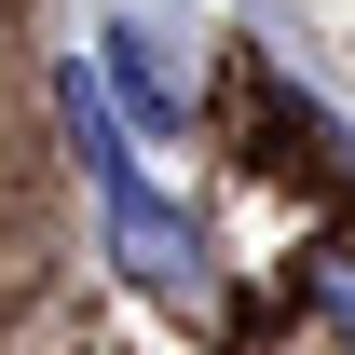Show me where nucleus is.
I'll return each mask as SVG.
<instances>
[{
  "label": "nucleus",
  "mask_w": 355,
  "mask_h": 355,
  "mask_svg": "<svg viewBox=\"0 0 355 355\" xmlns=\"http://www.w3.org/2000/svg\"><path fill=\"white\" fill-rule=\"evenodd\" d=\"M110 83H123V96H137V110H164V55L137 42V28H110Z\"/></svg>",
  "instance_id": "1"
}]
</instances>
